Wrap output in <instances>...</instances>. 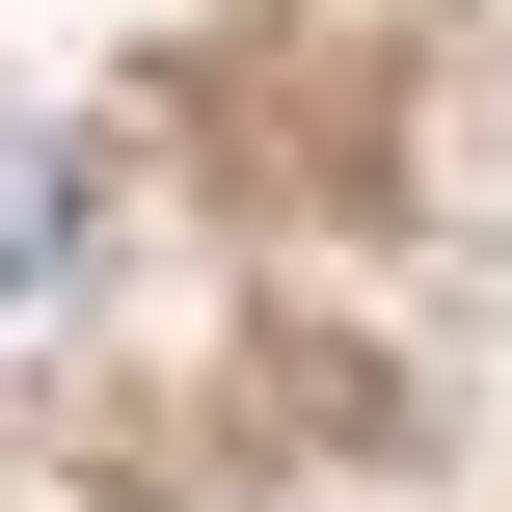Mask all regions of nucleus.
<instances>
[{
  "label": "nucleus",
  "mask_w": 512,
  "mask_h": 512,
  "mask_svg": "<svg viewBox=\"0 0 512 512\" xmlns=\"http://www.w3.org/2000/svg\"><path fill=\"white\" fill-rule=\"evenodd\" d=\"M54 243H81V189H54V162H27V135H0V324H27V297H54Z\"/></svg>",
  "instance_id": "nucleus-1"
}]
</instances>
